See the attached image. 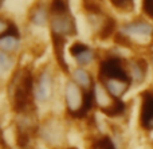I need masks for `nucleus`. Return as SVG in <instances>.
I'll return each mask as SVG.
<instances>
[{
  "label": "nucleus",
  "mask_w": 153,
  "mask_h": 149,
  "mask_svg": "<svg viewBox=\"0 0 153 149\" xmlns=\"http://www.w3.org/2000/svg\"><path fill=\"white\" fill-rule=\"evenodd\" d=\"M3 3H4V0H0V8L3 7Z\"/></svg>",
  "instance_id": "obj_25"
},
{
  "label": "nucleus",
  "mask_w": 153,
  "mask_h": 149,
  "mask_svg": "<svg viewBox=\"0 0 153 149\" xmlns=\"http://www.w3.org/2000/svg\"><path fill=\"white\" fill-rule=\"evenodd\" d=\"M152 63H153V58H152Z\"/></svg>",
  "instance_id": "obj_27"
},
{
  "label": "nucleus",
  "mask_w": 153,
  "mask_h": 149,
  "mask_svg": "<svg viewBox=\"0 0 153 149\" xmlns=\"http://www.w3.org/2000/svg\"><path fill=\"white\" fill-rule=\"evenodd\" d=\"M11 105L16 113L34 110L35 102V75L30 67L16 70L8 85Z\"/></svg>",
  "instance_id": "obj_1"
},
{
  "label": "nucleus",
  "mask_w": 153,
  "mask_h": 149,
  "mask_svg": "<svg viewBox=\"0 0 153 149\" xmlns=\"http://www.w3.org/2000/svg\"><path fill=\"white\" fill-rule=\"evenodd\" d=\"M27 20L34 27H46L50 23V8L45 0H38L30 7Z\"/></svg>",
  "instance_id": "obj_10"
},
{
  "label": "nucleus",
  "mask_w": 153,
  "mask_h": 149,
  "mask_svg": "<svg viewBox=\"0 0 153 149\" xmlns=\"http://www.w3.org/2000/svg\"><path fill=\"white\" fill-rule=\"evenodd\" d=\"M152 145H153V141H152Z\"/></svg>",
  "instance_id": "obj_28"
},
{
  "label": "nucleus",
  "mask_w": 153,
  "mask_h": 149,
  "mask_svg": "<svg viewBox=\"0 0 153 149\" xmlns=\"http://www.w3.org/2000/svg\"><path fill=\"white\" fill-rule=\"evenodd\" d=\"M118 27L120 26H118L116 19H114L113 16L106 13L103 20H102V23H101L100 27L94 31V34L100 40H108V39L114 38V35H116L117 31H118Z\"/></svg>",
  "instance_id": "obj_15"
},
{
  "label": "nucleus",
  "mask_w": 153,
  "mask_h": 149,
  "mask_svg": "<svg viewBox=\"0 0 153 149\" xmlns=\"http://www.w3.org/2000/svg\"><path fill=\"white\" fill-rule=\"evenodd\" d=\"M128 74L132 81V85H140L145 81L148 74V62L143 56H133L126 59Z\"/></svg>",
  "instance_id": "obj_11"
},
{
  "label": "nucleus",
  "mask_w": 153,
  "mask_h": 149,
  "mask_svg": "<svg viewBox=\"0 0 153 149\" xmlns=\"http://www.w3.org/2000/svg\"><path fill=\"white\" fill-rule=\"evenodd\" d=\"M105 89L109 91L111 97L114 98H122L125 94L128 93V90L132 86V82L126 79H105V81H100Z\"/></svg>",
  "instance_id": "obj_17"
},
{
  "label": "nucleus",
  "mask_w": 153,
  "mask_h": 149,
  "mask_svg": "<svg viewBox=\"0 0 153 149\" xmlns=\"http://www.w3.org/2000/svg\"><path fill=\"white\" fill-rule=\"evenodd\" d=\"M141 13L144 18L153 21V0H141Z\"/></svg>",
  "instance_id": "obj_23"
},
{
  "label": "nucleus",
  "mask_w": 153,
  "mask_h": 149,
  "mask_svg": "<svg viewBox=\"0 0 153 149\" xmlns=\"http://www.w3.org/2000/svg\"><path fill=\"white\" fill-rule=\"evenodd\" d=\"M13 64H15L13 56L10 55V54H7V53L0 51V78L7 75L8 73L13 69Z\"/></svg>",
  "instance_id": "obj_19"
},
{
  "label": "nucleus",
  "mask_w": 153,
  "mask_h": 149,
  "mask_svg": "<svg viewBox=\"0 0 153 149\" xmlns=\"http://www.w3.org/2000/svg\"><path fill=\"white\" fill-rule=\"evenodd\" d=\"M91 93H93V98H94L95 106L100 107L103 113L110 109L117 99L109 94V91L106 90L105 86H103L100 81H95L94 86H93V89H91Z\"/></svg>",
  "instance_id": "obj_13"
},
{
  "label": "nucleus",
  "mask_w": 153,
  "mask_h": 149,
  "mask_svg": "<svg viewBox=\"0 0 153 149\" xmlns=\"http://www.w3.org/2000/svg\"><path fill=\"white\" fill-rule=\"evenodd\" d=\"M13 23H15V21H12L11 19H8L7 16L0 15V38L10 31Z\"/></svg>",
  "instance_id": "obj_24"
},
{
  "label": "nucleus",
  "mask_w": 153,
  "mask_h": 149,
  "mask_svg": "<svg viewBox=\"0 0 153 149\" xmlns=\"http://www.w3.org/2000/svg\"><path fill=\"white\" fill-rule=\"evenodd\" d=\"M110 5L118 12L129 13L134 10V0H109Z\"/></svg>",
  "instance_id": "obj_21"
},
{
  "label": "nucleus",
  "mask_w": 153,
  "mask_h": 149,
  "mask_svg": "<svg viewBox=\"0 0 153 149\" xmlns=\"http://www.w3.org/2000/svg\"><path fill=\"white\" fill-rule=\"evenodd\" d=\"M38 133H39L40 139L48 145H61L65 136L62 124L58 120H54V118L46 120L45 122L40 124Z\"/></svg>",
  "instance_id": "obj_7"
},
{
  "label": "nucleus",
  "mask_w": 153,
  "mask_h": 149,
  "mask_svg": "<svg viewBox=\"0 0 153 149\" xmlns=\"http://www.w3.org/2000/svg\"><path fill=\"white\" fill-rule=\"evenodd\" d=\"M82 8H83L86 15H94V13L105 12L100 0H82Z\"/></svg>",
  "instance_id": "obj_20"
},
{
  "label": "nucleus",
  "mask_w": 153,
  "mask_h": 149,
  "mask_svg": "<svg viewBox=\"0 0 153 149\" xmlns=\"http://www.w3.org/2000/svg\"><path fill=\"white\" fill-rule=\"evenodd\" d=\"M55 89V78L50 67H43L35 75V101L39 104H47L51 101Z\"/></svg>",
  "instance_id": "obj_5"
},
{
  "label": "nucleus",
  "mask_w": 153,
  "mask_h": 149,
  "mask_svg": "<svg viewBox=\"0 0 153 149\" xmlns=\"http://www.w3.org/2000/svg\"><path fill=\"white\" fill-rule=\"evenodd\" d=\"M70 55L74 58L76 66L87 67L91 63H94L97 59V51L89 44L82 42H74L69 48Z\"/></svg>",
  "instance_id": "obj_8"
},
{
  "label": "nucleus",
  "mask_w": 153,
  "mask_h": 149,
  "mask_svg": "<svg viewBox=\"0 0 153 149\" xmlns=\"http://www.w3.org/2000/svg\"><path fill=\"white\" fill-rule=\"evenodd\" d=\"M63 97L67 114L73 118L81 120V118L86 117L93 110V107L95 106L91 90L85 91L71 79L67 81L66 85H65Z\"/></svg>",
  "instance_id": "obj_3"
},
{
  "label": "nucleus",
  "mask_w": 153,
  "mask_h": 149,
  "mask_svg": "<svg viewBox=\"0 0 153 149\" xmlns=\"http://www.w3.org/2000/svg\"><path fill=\"white\" fill-rule=\"evenodd\" d=\"M98 81L105 79H126L130 81L128 74L126 59L114 53L105 54L98 62ZM132 82V81H130Z\"/></svg>",
  "instance_id": "obj_4"
},
{
  "label": "nucleus",
  "mask_w": 153,
  "mask_h": 149,
  "mask_svg": "<svg viewBox=\"0 0 153 149\" xmlns=\"http://www.w3.org/2000/svg\"><path fill=\"white\" fill-rule=\"evenodd\" d=\"M20 46H22L20 30L16 26V23H13L10 31L0 38V51L13 55V54H16L20 50Z\"/></svg>",
  "instance_id": "obj_12"
},
{
  "label": "nucleus",
  "mask_w": 153,
  "mask_h": 149,
  "mask_svg": "<svg viewBox=\"0 0 153 149\" xmlns=\"http://www.w3.org/2000/svg\"><path fill=\"white\" fill-rule=\"evenodd\" d=\"M51 36L59 38H71L76 35V21L71 12L56 13L50 15V23H48Z\"/></svg>",
  "instance_id": "obj_6"
},
{
  "label": "nucleus",
  "mask_w": 153,
  "mask_h": 149,
  "mask_svg": "<svg viewBox=\"0 0 153 149\" xmlns=\"http://www.w3.org/2000/svg\"><path fill=\"white\" fill-rule=\"evenodd\" d=\"M70 77H71V81L75 82L76 85L81 89H83L85 91H90L93 89L95 83V79L93 78L91 73L86 69V67H75L70 71Z\"/></svg>",
  "instance_id": "obj_14"
},
{
  "label": "nucleus",
  "mask_w": 153,
  "mask_h": 149,
  "mask_svg": "<svg viewBox=\"0 0 153 149\" xmlns=\"http://www.w3.org/2000/svg\"><path fill=\"white\" fill-rule=\"evenodd\" d=\"M113 39L122 47H149L153 44V21L144 16L126 20L120 24Z\"/></svg>",
  "instance_id": "obj_2"
},
{
  "label": "nucleus",
  "mask_w": 153,
  "mask_h": 149,
  "mask_svg": "<svg viewBox=\"0 0 153 149\" xmlns=\"http://www.w3.org/2000/svg\"><path fill=\"white\" fill-rule=\"evenodd\" d=\"M66 149H76V148H66Z\"/></svg>",
  "instance_id": "obj_26"
},
{
  "label": "nucleus",
  "mask_w": 153,
  "mask_h": 149,
  "mask_svg": "<svg viewBox=\"0 0 153 149\" xmlns=\"http://www.w3.org/2000/svg\"><path fill=\"white\" fill-rule=\"evenodd\" d=\"M65 38H59V36H51V43H53V53H54V58H55L56 64L59 66V69L66 74H70L71 70L69 69V64L66 62L65 58V44H66Z\"/></svg>",
  "instance_id": "obj_16"
},
{
  "label": "nucleus",
  "mask_w": 153,
  "mask_h": 149,
  "mask_svg": "<svg viewBox=\"0 0 153 149\" xmlns=\"http://www.w3.org/2000/svg\"><path fill=\"white\" fill-rule=\"evenodd\" d=\"M94 149H117L114 141L109 136H101L100 139H97L93 144Z\"/></svg>",
  "instance_id": "obj_22"
},
{
  "label": "nucleus",
  "mask_w": 153,
  "mask_h": 149,
  "mask_svg": "<svg viewBox=\"0 0 153 149\" xmlns=\"http://www.w3.org/2000/svg\"><path fill=\"white\" fill-rule=\"evenodd\" d=\"M48 8H50V15L71 12L70 0H50L48 1Z\"/></svg>",
  "instance_id": "obj_18"
},
{
  "label": "nucleus",
  "mask_w": 153,
  "mask_h": 149,
  "mask_svg": "<svg viewBox=\"0 0 153 149\" xmlns=\"http://www.w3.org/2000/svg\"><path fill=\"white\" fill-rule=\"evenodd\" d=\"M140 125L144 130H153V89H146L141 93Z\"/></svg>",
  "instance_id": "obj_9"
}]
</instances>
